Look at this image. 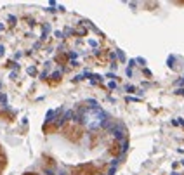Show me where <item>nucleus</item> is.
<instances>
[{"mask_svg":"<svg viewBox=\"0 0 184 175\" xmlns=\"http://www.w3.org/2000/svg\"><path fill=\"white\" fill-rule=\"evenodd\" d=\"M136 61H137V62H139V64H141V66H144V64H146V61H144V59H143V57H137Z\"/></svg>","mask_w":184,"mask_h":175,"instance_id":"nucleus-6","label":"nucleus"},{"mask_svg":"<svg viewBox=\"0 0 184 175\" xmlns=\"http://www.w3.org/2000/svg\"><path fill=\"white\" fill-rule=\"evenodd\" d=\"M73 118H75V121L83 123L89 130H96V128H101V126L111 128L109 116L101 107H83L80 111V115H75Z\"/></svg>","mask_w":184,"mask_h":175,"instance_id":"nucleus-1","label":"nucleus"},{"mask_svg":"<svg viewBox=\"0 0 184 175\" xmlns=\"http://www.w3.org/2000/svg\"><path fill=\"white\" fill-rule=\"evenodd\" d=\"M2 29H4V24H0V31H2Z\"/></svg>","mask_w":184,"mask_h":175,"instance_id":"nucleus-13","label":"nucleus"},{"mask_svg":"<svg viewBox=\"0 0 184 175\" xmlns=\"http://www.w3.org/2000/svg\"><path fill=\"white\" fill-rule=\"evenodd\" d=\"M177 83H179V85H182V83H184V78H182V80H181V82H177Z\"/></svg>","mask_w":184,"mask_h":175,"instance_id":"nucleus-12","label":"nucleus"},{"mask_svg":"<svg viewBox=\"0 0 184 175\" xmlns=\"http://www.w3.org/2000/svg\"><path fill=\"white\" fill-rule=\"evenodd\" d=\"M125 90H127V92H136V88L132 87V85H127V87H125Z\"/></svg>","mask_w":184,"mask_h":175,"instance_id":"nucleus-7","label":"nucleus"},{"mask_svg":"<svg viewBox=\"0 0 184 175\" xmlns=\"http://www.w3.org/2000/svg\"><path fill=\"white\" fill-rule=\"evenodd\" d=\"M0 56H4V47L0 45Z\"/></svg>","mask_w":184,"mask_h":175,"instance_id":"nucleus-11","label":"nucleus"},{"mask_svg":"<svg viewBox=\"0 0 184 175\" xmlns=\"http://www.w3.org/2000/svg\"><path fill=\"white\" fill-rule=\"evenodd\" d=\"M9 21L12 23V24H14V23H16V18H14V16H9Z\"/></svg>","mask_w":184,"mask_h":175,"instance_id":"nucleus-10","label":"nucleus"},{"mask_svg":"<svg viewBox=\"0 0 184 175\" xmlns=\"http://www.w3.org/2000/svg\"><path fill=\"white\" fill-rule=\"evenodd\" d=\"M109 130H111V134H113L116 139L123 140V135H125V126L122 125V123H116V125H115V126H111Z\"/></svg>","mask_w":184,"mask_h":175,"instance_id":"nucleus-2","label":"nucleus"},{"mask_svg":"<svg viewBox=\"0 0 184 175\" xmlns=\"http://www.w3.org/2000/svg\"><path fill=\"white\" fill-rule=\"evenodd\" d=\"M127 147H129V142H127V140H122V153H125Z\"/></svg>","mask_w":184,"mask_h":175,"instance_id":"nucleus-5","label":"nucleus"},{"mask_svg":"<svg viewBox=\"0 0 184 175\" xmlns=\"http://www.w3.org/2000/svg\"><path fill=\"white\" fill-rule=\"evenodd\" d=\"M108 87H109V88H115L116 83H115V82H109V85H108Z\"/></svg>","mask_w":184,"mask_h":175,"instance_id":"nucleus-9","label":"nucleus"},{"mask_svg":"<svg viewBox=\"0 0 184 175\" xmlns=\"http://www.w3.org/2000/svg\"><path fill=\"white\" fill-rule=\"evenodd\" d=\"M89 45H92V47H97V43L94 42V40H89Z\"/></svg>","mask_w":184,"mask_h":175,"instance_id":"nucleus-8","label":"nucleus"},{"mask_svg":"<svg viewBox=\"0 0 184 175\" xmlns=\"http://www.w3.org/2000/svg\"><path fill=\"white\" fill-rule=\"evenodd\" d=\"M116 54H118V57H120V61H122V62H125V54H123L122 50H116Z\"/></svg>","mask_w":184,"mask_h":175,"instance_id":"nucleus-4","label":"nucleus"},{"mask_svg":"<svg viewBox=\"0 0 184 175\" xmlns=\"http://www.w3.org/2000/svg\"><path fill=\"white\" fill-rule=\"evenodd\" d=\"M56 116V111H52V109H49L47 111V118H45V121H52V118Z\"/></svg>","mask_w":184,"mask_h":175,"instance_id":"nucleus-3","label":"nucleus"}]
</instances>
